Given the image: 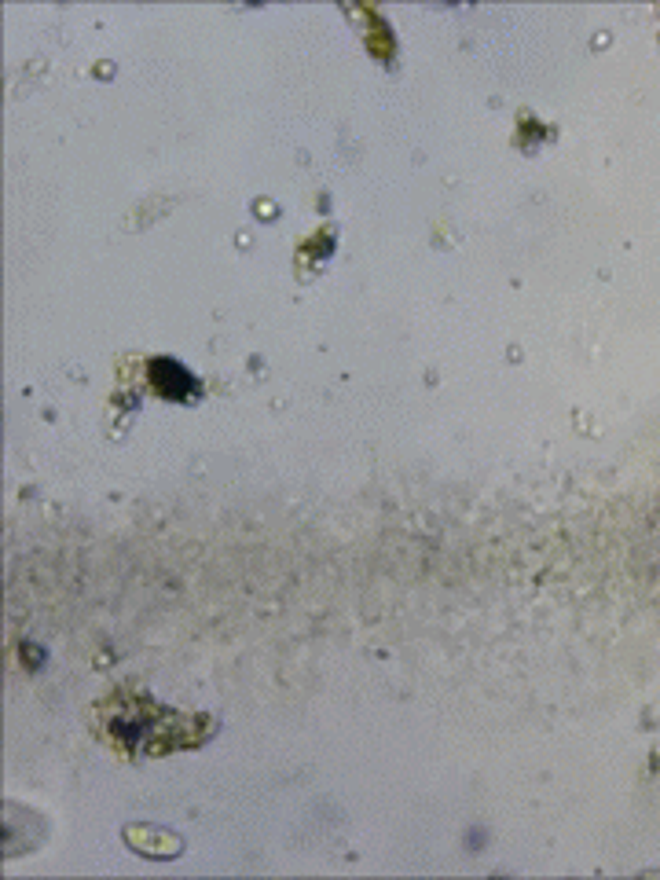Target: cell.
Here are the masks:
<instances>
[{
	"label": "cell",
	"mask_w": 660,
	"mask_h": 880,
	"mask_svg": "<svg viewBox=\"0 0 660 880\" xmlns=\"http://www.w3.org/2000/svg\"><path fill=\"white\" fill-rule=\"evenodd\" d=\"M151 378H154V389L162 396H169V400H187V396L195 393V378L173 360H154Z\"/></svg>",
	"instance_id": "7a4b0ae2"
},
{
	"label": "cell",
	"mask_w": 660,
	"mask_h": 880,
	"mask_svg": "<svg viewBox=\"0 0 660 880\" xmlns=\"http://www.w3.org/2000/svg\"><path fill=\"white\" fill-rule=\"evenodd\" d=\"M125 840H129L140 855H151V858H173L184 851V840L169 829H158V825H129L125 829Z\"/></svg>",
	"instance_id": "6da1fadb"
}]
</instances>
